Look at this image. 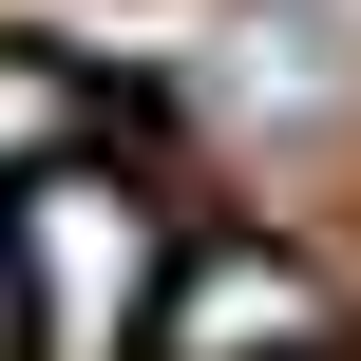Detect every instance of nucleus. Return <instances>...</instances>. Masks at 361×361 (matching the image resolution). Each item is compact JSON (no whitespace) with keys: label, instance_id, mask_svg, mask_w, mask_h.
I'll list each match as a JSON object with an SVG mask.
<instances>
[{"label":"nucleus","instance_id":"nucleus-5","mask_svg":"<svg viewBox=\"0 0 361 361\" xmlns=\"http://www.w3.org/2000/svg\"><path fill=\"white\" fill-rule=\"evenodd\" d=\"M0 361H38V343H19V267H0Z\"/></svg>","mask_w":361,"mask_h":361},{"label":"nucleus","instance_id":"nucleus-3","mask_svg":"<svg viewBox=\"0 0 361 361\" xmlns=\"http://www.w3.org/2000/svg\"><path fill=\"white\" fill-rule=\"evenodd\" d=\"M361 95V38L324 0H209V57H190V114L209 133H324Z\"/></svg>","mask_w":361,"mask_h":361},{"label":"nucleus","instance_id":"nucleus-1","mask_svg":"<svg viewBox=\"0 0 361 361\" xmlns=\"http://www.w3.org/2000/svg\"><path fill=\"white\" fill-rule=\"evenodd\" d=\"M0 267H19V343L38 361H152V305H171V267H190V209L152 190L133 133H95V152H57V171L19 190Z\"/></svg>","mask_w":361,"mask_h":361},{"label":"nucleus","instance_id":"nucleus-4","mask_svg":"<svg viewBox=\"0 0 361 361\" xmlns=\"http://www.w3.org/2000/svg\"><path fill=\"white\" fill-rule=\"evenodd\" d=\"M95 133H114V95H95L57 38H19V19H0V209H19L57 152H95Z\"/></svg>","mask_w":361,"mask_h":361},{"label":"nucleus","instance_id":"nucleus-2","mask_svg":"<svg viewBox=\"0 0 361 361\" xmlns=\"http://www.w3.org/2000/svg\"><path fill=\"white\" fill-rule=\"evenodd\" d=\"M152 361H361V305L267 228H190V267L152 305Z\"/></svg>","mask_w":361,"mask_h":361}]
</instances>
